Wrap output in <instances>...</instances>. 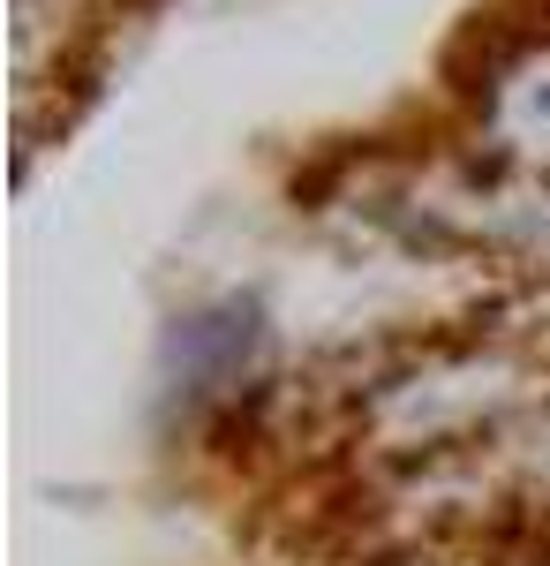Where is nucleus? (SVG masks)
I'll list each match as a JSON object with an SVG mask.
<instances>
[{
  "instance_id": "3",
  "label": "nucleus",
  "mask_w": 550,
  "mask_h": 566,
  "mask_svg": "<svg viewBox=\"0 0 550 566\" xmlns=\"http://www.w3.org/2000/svg\"><path fill=\"white\" fill-rule=\"evenodd\" d=\"M272 355H279V325L256 287H226L189 303L159 340V386L189 423H234L242 400L272 392Z\"/></svg>"
},
{
  "instance_id": "4",
  "label": "nucleus",
  "mask_w": 550,
  "mask_h": 566,
  "mask_svg": "<svg viewBox=\"0 0 550 566\" xmlns=\"http://www.w3.org/2000/svg\"><path fill=\"white\" fill-rule=\"evenodd\" d=\"M461 144L550 175V23L506 31L461 84Z\"/></svg>"
},
{
  "instance_id": "5",
  "label": "nucleus",
  "mask_w": 550,
  "mask_h": 566,
  "mask_svg": "<svg viewBox=\"0 0 550 566\" xmlns=\"http://www.w3.org/2000/svg\"><path fill=\"white\" fill-rule=\"evenodd\" d=\"M512 566H550V536H543V544H536V552H520V559H512Z\"/></svg>"
},
{
  "instance_id": "1",
  "label": "nucleus",
  "mask_w": 550,
  "mask_h": 566,
  "mask_svg": "<svg viewBox=\"0 0 550 566\" xmlns=\"http://www.w3.org/2000/svg\"><path fill=\"white\" fill-rule=\"evenodd\" d=\"M543 392L550 370L528 348L461 325L445 340L400 348L378 370H362V386H347V438L370 469L408 476L498 446Z\"/></svg>"
},
{
  "instance_id": "2",
  "label": "nucleus",
  "mask_w": 550,
  "mask_h": 566,
  "mask_svg": "<svg viewBox=\"0 0 550 566\" xmlns=\"http://www.w3.org/2000/svg\"><path fill=\"white\" fill-rule=\"evenodd\" d=\"M362 212L400 250L498 272V287L550 280V175L490 159L461 136L400 159L378 189H362Z\"/></svg>"
}]
</instances>
